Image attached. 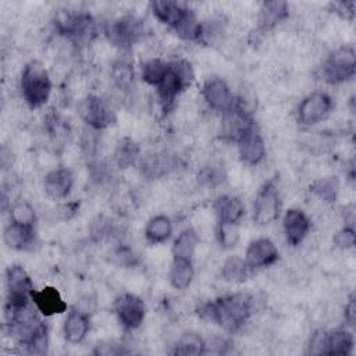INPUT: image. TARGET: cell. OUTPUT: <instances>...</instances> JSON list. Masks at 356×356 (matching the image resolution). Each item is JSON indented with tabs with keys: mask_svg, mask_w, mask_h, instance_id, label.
<instances>
[{
	"mask_svg": "<svg viewBox=\"0 0 356 356\" xmlns=\"http://www.w3.org/2000/svg\"><path fill=\"white\" fill-rule=\"evenodd\" d=\"M254 309V298L249 293L238 292L220 296L214 300L203 303L199 309V314L227 331L239 330Z\"/></svg>",
	"mask_w": 356,
	"mask_h": 356,
	"instance_id": "1",
	"label": "cell"
},
{
	"mask_svg": "<svg viewBox=\"0 0 356 356\" xmlns=\"http://www.w3.org/2000/svg\"><path fill=\"white\" fill-rule=\"evenodd\" d=\"M19 89L24 102L31 108L44 106L51 93V79L39 61H29L21 74Z\"/></svg>",
	"mask_w": 356,
	"mask_h": 356,
	"instance_id": "2",
	"label": "cell"
},
{
	"mask_svg": "<svg viewBox=\"0 0 356 356\" xmlns=\"http://www.w3.org/2000/svg\"><path fill=\"white\" fill-rule=\"evenodd\" d=\"M193 81V71L186 60H174L168 63V68L156 86L157 97L164 110H168L177 97L191 86Z\"/></svg>",
	"mask_w": 356,
	"mask_h": 356,
	"instance_id": "3",
	"label": "cell"
},
{
	"mask_svg": "<svg viewBox=\"0 0 356 356\" xmlns=\"http://www.w3.org/2000/svg\"><path fill=\"white\" fill-rule=\"evenodd\" d=\"M57 31L67 36L74 44L85 46L96 35V24L89 14L60 11L54 19Z\"/></svg>",
	"mask_w": 356,
	"mask_h": 356,
	"instance_id": "4",
	"label": "cell"
},
{
	"mask_svg": "<svg viewBox=\"0 0 356 356\" xmlns=\"http://www.w3.org/2000/svg\"><path fill=\"white\" fill-rule=\"evenodd\" d=\"M356 56L352 47H339L332 51L320 67L321 79L328 83H341L355 75Z\"/></svg>",
	"mask_w": 356,
	"mask_h": 356,
	"instance_id": "5",
	"label": "cell"
},
{
	"mask_svg": "<svg viewBox=\"0 0 356 356\" xmlns=\"http://www.w3.org/2000/svg\"><path fill=\"white\" fill-rule=\"evenodd\" d=\"M7 300L6 307L15 309L32 303L33 282L22 266H10L6 271Z\"/></svg>",
	"mask_w": 356,
	"mask_h": 356,
	"instance_id": "6",
	"label": "cell"
},
{
	"mask_svg": "<svg viewBox=\"0 0 356 356\" xmlns=\"http://www.w3.org/2000/svg\"><path fill=\"white\" fill-rule=\"evenodd\" d=\"M280 189L274 179H268L257 191L253 204V220L259 225H268L280 217Z\"/></svg>",
	"mask_w": 356,
	"mask_h": 356,
	"instance_id": "7",
	"label": "cell"
},
{
	"mask_svg": "<svg viewBox=\"0 0 356 356\" xmlns=\"http://www.w3.org/2000/svg\"><path fill=\"white\" fill-rule=\"evenodd\" d=\"M78 111L86 125L95 131L107 128L115 120L110 104L97 95H88L83 100H81Z\"/></svg>",
	"mask_w": 356,
	"mask_h": 356,
	"instance_id": "8",
	"label": "cell"
},
{
	"mask_svg": "<svg viewBox=\"0 0 356 356\" xmlns=\"http://www.w3.org/2000/svg\"><path fill=\"white\" fill-rule=\"evenodd\" d=\"M332 110V99L325 92H313L307 95L296 110V118L300 125L310 127L323 121Z\"/></svg>",
	"mask_w": 356,
	"mask_h": 356,
	"instance_id": "9",
	"label": "cell"
},
{
	"mask_svg": "<svg viewBox=\"0 0 356 356\" xmlns=\"http://www.w3.org/2000/svg\"><path fill=\"white\" fill-rule=\"evenodd\" d=\"M221 120V135L227 140L236 142L256 122L241 100L235 99L234 104L225 110Z\"/></svg>",
	"mask_w": 356,
	"mask_h": 356,
	"instance_id": "10",
	"label": "cell"
},
{
	"mask_svg": "<svg viewBox=\"0 0 356 356\" xmlns=\"http://www.w3.org/2000/svg\"><path fill=\"white\" fill-rule=\"evenodd\" d=\"M143 33L142 21L134 15H124L114 19L107 28L108 40L121 49H129L143 36Z\"/></svg>",
	"mask_w": 356,
	"mask_h": 356,
	"instance_id": "11",
	"label": "cell"
},
{
	"mask_svg": "<svg viewBox=\"0 0 356 356\" xmlns=\"http://www.w3.org/2000/svg\"><path fill=\"white\" fill-rule=\"evenodd\" d=\"M114 312L120 324L128 331L139 328L146 316L143 300L134 293L120 295L114 302Z\"/></svg>",
	"mask_w": 356,
	"mask_h": 356,
	"instance_id": "12",
	"label": "cell"
},
{
	"mask_svg": "<svg viewBox=\"0 0 356 356\" xmlns=\"http://www.w3.org/2000/svg\"><path fill=\"white\" fill-rule=\"evenodd\" d=\"M238 152L241 160L248 165L259 164L266 156L264 139L256 124L250 127L238 140Z\"/></svg>",
	"mask_w": 356,
	"mask_h": 356,
	"instance_id": "13",
	"label": "cell"
},
{
	"mask_svg": "<svg viewBox=\"0 0 356 356\" xmlns=\"http://www.w3.org/2000/svg\"><path fill=\"white\" fill-rule=\"evenodd\" d=\"M202 96L211 110H216L220 113H224L225 110H228L235 102V97L229 86L221 78L207 79L202 88Z\"/></svg>",
	"mask_w": 356,
	"mask_h": 356,
	"instance_id": "14",
	"label": "cell"
},
{
	"mask_svg": "<svg viewBox=\"0 0 356 356\" xmlns=\"http://www.w3.org/2000/svg\"><path fill=\"white\" fill-rule=\"evenodd\" d=\"M280 257V252L275 243L268 238H259L249 243L245 260L252 270L263 268L274 264Z\"/></svg>",
	"mask_w": 356,
	"mask_h": 356,
	"instance_id": "15",
	"label": "cell"
},
{
	"mask_svg": "<svg viewBox=\"0 0 356 356\" xmlns=\"http://www.w3.org/2000/svg\"><path fill=\"white\" fill-rule=\"evenodd\" d=\"M282 227L288 245L298 246L310 231V220L305 211L299 209H289L284 214Z\"/></svg>",
	"mask_w": 356,
	"mask_h": 356,
	"instance_id": "16",
	"label": "cell"
},
{
	"mask_svg": "<svg viewBox=\"0 0 356 356\" xmlns=\"http://www.w3.org/2000/svg\"><path fill=\"white\" fill-rule=\"evenodd\" d=\"M32 302L38 312L44 317H51L54 314H61L67 312V303L63 299L58 289L54 286H43L39 291L32 292Z\"/></svg>",
	"mask_w": 356,
	"mask_h": 356,
	"instance_id": "17",
	"label": "cell"
},
{
	"mask_svg": "<svg viewBox=\"0 0 356 356\" xmlns=\"http://www.w3.org/2000/svg\"><path fill=\"white\" fill-rule=\"evenodd\" d=\"M150 7L153 15L172 29H175L184 21V18L192 11L191 8H188L185 3L171 0H156L150 4Z\"/></svg>",
	"mask_w": 356,
	"mask_h": 356,
	"instance_id": "18",
	"label": "cell"
},
{
	"mask_svg": "<svg viewBox=\"0 0 356 356\" xmlns=\"http://www.w3.org/2000/svg\"><path fill=\"white\" fill-rule=\"evenodd\" d=\"M90 328V320L86 312L71 309L63 324V335L68 343H81Z\"/></svg>",
	"mask_w": 356,
	"mask_h": 356,
	"instance_id": "19",
	"label": "cell"
},
{
	"mask_svg": "<svg viewBox=\"0 0 356 356\" xmlns=\"http://www.w3.org/2000/svg\"><path fill=\"white\" fill-rule=\"evenodd\" d=\"M74 186V175L68 168H56L44 178V192L54 200L65 199Z\"/></svg>",
	"mask_w": 356,
	"mask_h": 356,
	"instance_id": "20",
	"label": "cell"
},
{
	"mask_svg": "<svg viewBox=\"0 0 356 356\" xmlns=\"http://www.w3.org/2000/svg\"><path fill=\"white\" fill-rule=\"evenodd\" d=\"M289 14V7L286 1L281 0H273V1H264L260 6L257 24L259 29L261 32H267L277 26L281 21H284Z\"/></svg>",
	"mask_w": 356,
	"mask_h": 356,
	"instance_id": "21",
	"label": "cell"
},
{
	"mask_svg": "<svg viewBox=\"0 0 356 356\" xmlns=\"http://www.w3.org/2000/svg\"><path fill=\"white\" fill-rule=\"evenodd\" d=\"M4 243L14 250H25L35 241V227L22 225L14 221H10L4 228Z\"/></svg>",
	"mask_w": 356,
	"mask_h": 356,
	"instance_id": "22",
	"label": "cell"
},
{
	"mask_svg": "<svg viewBox=\"0 0 356 356\" xmlns=\"http://www.w3.org/2000/svg\"><path fill=\"white\" fill-rule=\"evenodd\" d=\"M216 214L218 222L239 224L245 214V207L242 200L234 195H222L214 203Z\"/></svg>",
	"mask_w": 356,
	"mask_h": 356,
	"instance_id": "23",
	"label": "cell"
},
{
	"mask_svg": "<svg viewBox=\"0 0 356 356\" xmlns=\"http://www.w3.org/2000/svg\"><path fill=\"white\" fill-rule=\"evenodd\" d=\"M353 334L346 330H335L324 334L323 350L325 355H349L353 349Z\"/></svg>",
	"mask_w": 356,
	"mask_h": 356,
	"instance_id": "24",
	"label": "cell"
},
{
	"mask_svg": "<svg viewBox=\"0 0 356 356\" xmlns=\"http://www.w3.org/2000/svg\"><path fill=\"white\" fill-rule=\"evenodd\" d=\"M195 277V268L191 259L172 257V263L168 271V280L172 288L186 289Z\"/></svg>",
	"mask_w": 356,
	"mask_h": 356,
	"instance_id": "25",
	"label": "cell"
},
{
	"mask_svg": "<svg viewBox=\"0 0 356 356\" xmlns=\"http://www.w3.org/2000/svg\"><path fill=\"white\" fill-rule=\"evenodd\" d=\"M174 163L168 154L164 153H153L142 159L140 161V171L145 178L147 179H157L165 175Z\"/></svg>",
	"mask_w": 356,
	"mask_h": 356,
	"instance_id": "26",
	"label": "cell"
},
{
	"mask_svg": "<svg viewBox=\"0 0 356 356\" xmlns=\"http://www.w3.org/2000/svg\"><path fill=\"white\" fill-rule=\"evenodd\" d=\"M172 234V222L170 217L159 214L152 217L145 227V238L149 243L157 245L165 242Z\"/></svg>",
	"mask_w": 356,
	"mask_h": 356,
	"instance_id": "27",
	"label": "cell"
},
{
	"mask_svg": "<svg viewBox=\"0 0 356 356\" xmlns=\"http://www.w3.org/2000/svg\"><path fill=\"white\" fill-rule=\"evenodd\" d=\"M252 271L253 270L249 267L245 257L229 256L222 264L221 277L227 282L239 284V282L246 281L249 278V275L252 274Z\"/></svg>",
	"mask_w": 356,
	"mask_h": 356,
	"instance_id": "28",
	"label": "cell"
},
{
	"mask_svg": "<svg viewBox=\"0 0 356 356\" xmlns=\"http://www.w3.org/2000/svg\"><path fill=\"white\" fill-rule=\"evenodd\" d=\"M199 236L193 228L182 229L172 243V256L177 259H191L195 254Z\"/></svg>",
	"mask_w": 356,
	"mask_h": 356,
	"instance_id": "29",
	"label": "cell"
},
{
	"mask_svg": "<svg viewBox=\"0 0 356 356\" xmlns=\"http://www.w3.org/2000/svg\"><path fill=\"white\" fill-rule=\"evenodd\" d=\"M111 79L114 85L122 92H128L129 89H132L135 71L131 61H128L127 58H120L118 61H115L111 68Z\"/></svg>",
	"mask_w": 356,
	"mask_h": 356,
	"instance_id": "30",
	"label": "cell"
},
{
	"mask_svg": "<svg viewBox=\"0 0 356 356\" xmlns=\"http://www.w3.org/2000/svg\"><path fill=\"white\" fill-rule=\"evenodd\" d=\"M139 146L129 138L121 139L114 149V161L120 168H127L135 164L139 157Z\"/></svg>",
	"mask_w": 356,
	"mask_h": 356,
	"instance_id": "31",
	"label": "cell"
},
{
	"mask_svg": "<svg viewBox=\"0 0 356 356\" xmlns=\"http://www.w3.org/2000/svg\"><path fill=\"white\" fill-rule=\"evenodd\" d=\"M174 355H203L206 353V342L196 332H185L174 345Z\"/></svg>",
	"mask_w": 356,
	"mask_h": 356,
	"instance_id": "32",
	"label": "cell"
},
{
	"mask_svg": "<svg viewBox=\"0 0 356 356\" xmlns=\"http://www.w3.org/2000/svg\"><path fill=\"white\" fill-rule=\"evenodd\" d=\"M167 68H168V63H165L161 58L146 60L140 65V78L147 85H152L156 88L163 79Z\"/></svg>",
	"mask_w": 356,
	"mask_h": 356,
	"instance_id": "33",
	"label": "cell"
},
{
	"mask_svg": "<svg viewBox=\"0 0 356 356\" xmlns=\"http://www.w3.org/2000/svg\"><path fill=\"white\" fill-rule=\"evenodd\" d=\"M338 191H339V185L338 181L335 179V177H324V178H318L314 182H312L310 185V192H313L317 197H320L324 202H335L337 196H338Z\"/></svg>",
	"mask_w": 356,
	"mask_h": 356,
	"instance_id": "34",
	"label": "cell"
},
{
	"mask_svg": "<svg viewBox=\"0 0 356 356\" xmlns=\"http://www.w3.org/2000/svg\"><path fill=\"white\" fill-rule=\"evenodd\" d=\"M10 221L28 225V227H35V222H36L35 209L25 200L17 202L10 209Z\"/></svg>",
	"mask_w": 356,
	"mask_h": 356,
	"instance_id": "35",
	"label": "cell"
},
{
	"mask_svg": "<svg viewBox=\"0 0 356 356\" xmlns=\"http://www.w3.org/2000/svg\"><path fill=\"white\" fill-rule=\"evenodd\" d=\"M25 349L28 353L32 355H44L47 353V348H49V331H47V325L43 324L25 343H24Z\"/></svg>",
	"mask_w": 356,
	"mask_h": 356,
	"instance_id": "36",
	"label": "cell"
},
{
	"mask_svg": "<svg viewBox=\"0 0 356 356\" xmlns=\"http://www.w3.org/2000/svg\"><path fill=\"white\" fill-rule=\"evenodd\" d=\"M217 241L224 249L234 248L239 241L238 224L218 222L217 224Z\"/></svg>",
	"mask_w": 356,
	"mask_h": 356,
	"instance_id": "37",
	"label": "cell"
},
{
	"mask_svg": "<svg viewBox=\"0 0 356 356\" xmlns=\"http://www.w3.org/2000/svg\"><path fill=\"white\" fill-rule=\"evenodd\" d=\"M355 231L352 227H343L334 235V243L341 249H350L355 246Z\"/></svg>",
	"mask_w": 356,
	"mask_h": 356,
	"instance_id": "38",
	"label": "cell"
},
{
	"mask_svg": "<svg viewBox=\"0 0 356 356\" xmlns=\"http://www.w3.org/2000/svg\"><path fill=\"white\" fill-rule=\"evenodd\" d=\"M199 178H200L202 182H204V184H207V185H211V186H216V185H218L220 182H222L224 175H222V172H221L218 168H216V167H207V168H204V170L200 172Z\"/></svg>",
	"mask_w": 356,
	"mask_h": 356,
	"instance_id": "39",
	"label": "cell"
},
{
	"mask_svg": "<svg viewBox=\"0 0 356 356\" xmlns=\"http://www.w3.org/2000/svg\"><path fill=\"white\" fill-rule=\"evenodd\" d=\"M115 256H117V259L120 260V263H121L122 266H125V267H134V266H136V261H138L136 254H135V253L132 252V249L128 248V246H120L118 250H117V253H115Z\"/></svg>",
	"mask_w": 356,
	"mask_h": 356,
	"instance_id": "40",
	"label": "cell"
},
{
	"mask_svg": "<svg viewBox=\"0 0 356 356\" xmlns=\"http://www.w3.org/2000/svg\"><path fill=\"white\" fill-rule=\"evenodd\" d=\"M78 209H79V203L78 202H68V203H64L58 209V213H60L63 220H70L72 216H75Z\"/></svg>",
	"mask_w": 356,
	"mask_h": 356,
	"instance_id": "41",
	"label": "cell"
},
{
	"mask_svg": "<svg viewBox=\"0 0 356 356\" xmlns=\"http://www.w3.org/2000/svg\"><path fill=\"white\" fill-rule=\"evenodd\" d=\"M356 307H355V299L350 298L348 305L345 306V321L349 327H353L355 325V316H356Z\"/></svg>",
	"mask_w": 356,
	"mask_h": 356,
	"instance_id": "42",
	"label": "cell"
}]
</instances>
